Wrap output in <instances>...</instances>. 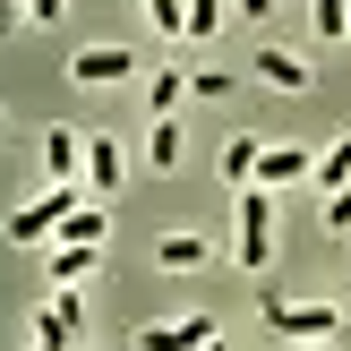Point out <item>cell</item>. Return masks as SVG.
I'll use <instances>...</instances> for the list:
<instances>
[{
	"label": "cell",
	"instance_id": "3",
	"mask_svg": "<svg viewBox=\"0 0 351 351\" xmlns=\"http://www.w3.org/2000/svg\"><path fill=\"white\" fill-rule=\"evenodd\" d=\"M257 317H266V335H283V343H317V335H335L343 326V308H300V300H283V291H257Z\"/></svg>",
	"mask_w": 351,
	"mask_h": 351
},
{
	"label": "cell",
	"instance_id": "15",
	"mask_svg": "<svg viewBox=\"0 0 351 351\" xmlns=\"http://www.w3.org/2000/svg\"><path fill=\"white\" fill-rule=\"evenodd\" d=\"M146 163H154V171L180 163V129H171V120H154V129H146Z\"/></svg>",
	"mask_w": 351,
	"mask_h": 351
},
{
	"label": "cell",
	"instance_id": "23",
	"mask_svg": "<svg viewBox=\"0 0 351 351\" xmlns=\"http://www.w3.org/2000/svg\"><path fill=\"white\" fill-rule=\"evenodd\" d=\"M240 9H249V17H266V9H274V0H240Z\"/></svg>",
	"mask_w": 351,
	"mask_h": 351
},
{
	"label": "cell",
	"instance_id": "14",
	"mask_svg": "<svg viewBox=\"0 0 351 351\" xmlns=\"http://www.w3.org/2000/svg\"><path fill=\"white\" fill-rule=\"evenodd\" d=\"M257 154H266L257 137H232V146H223V180H240V189H249V180H257Z\"/></svg>",
	"mask_w": 351,
	"mask_h": 351
},
{
	"label": "cell",
	"instance_id": "5",
	"mask_svg": "<svg viewBox=\"0 0 351 351\" xmlns=\"http://www.w3.org/2000/svg\"><path fill=\"white\" fill-rule=\"evenodd\" d=\"M129 51H120V43H95V51H77V60H69V77H77V86H120V77H129Z\"/></svg>",
	"mask_w": 351,
	"mask_h": 351
},
{
	"label": "cell",
	"instance_id": "19",
	"mask_svg": "<svg viewBox=\"0 0 351 351\" xmlns=\"http://www.w3.org/2000/svg\"><path fill=\"white\" fill-rule=\"evenodd\" d=\"M317 34H351V0H317Z\"/></svg>",
	"mask_w": 351,
	"mask_h": 351
},
{
	"label": "cell",
	"instance_id": "24",
	"mask_svg": "<svg viewBox=\"0 0 351 351\" xmlns=\"http://www.w3.org/2000/svg\"><path fill=\"white\" fill-rule=\"evenodd\" d=\"M197 351H232V343H223V335H215V343H197Z\"/></svg>",
	"mask_w": 351,
	"mask_h": 351
},
{
	"label": "cell",
	"instance_id": "20",
	"mask_svg": "<svg viewBox=\"0 0 351 351\" xmlns=\"http://www.w3.org/2000/svg\"><path fill=\"white\" fill-rule=\"evenodd\" d=\"M223 26V0H189V34H215Z\"/></svg>",
	"mask_w": 351,
	"mask_h": 351
},
{
	"label": "cell",
	"instance_id": "9",
	"mask_svg": "<svg viewBox=\"0 0 351 351\" xmlns=\"http://www.w3.org/2000/svg\"><path fill=\"white\" fill-rule=\"evenodd\" d=\"M249 69H257V77H266V86H283V95H300V86H308V60H300V51H274V43L257 51Z\"/></svg>",
	"mask_w": 351,
	"mask_h": 351
},
{
	"label": "cell",
	"instance_id": "7",
	"mask_svg": "<svg viewBox=\"0 0 351 351\" xmlns=\"http://www.w3.org/2000/svg\"><path fill=\"white\" fill-rule=\"evenodd\" d=\"M308 171H317L308 146H266V154H257V180H266V189H291V180H308Z\"/></svg>",
	"mask_w": 351,
	"mask_h": 351
},
{
	"label": "cell",
	"instance_id": "2",
	"mask_svg": "<svg viewBox=\"0 0 351 351\" xmlns=\"http://www.w3.org/2000/svg\"><path fill=\"white\" fill-rule=\"evenodd\" d=\"M232 215H240V266L266 274V266H274V189L249 180V189L232 197Z\"/></svg>",
	"mask_w": 351,
	"mask_h": 351
},
{
	"label": "cell",
	"instance_id": "18",
	"mask_svg": "<svg viewBox=\"0 0 351 351\" xmlns=\"http://www.w3.org/2000/svg\"><path fill=\"white\" fill-rule=\"evenodd\" d=\"M189 95H206V103L232 95V69H189Z\"/></svg>",
	"mask_w": 351,
	"mask_h": 351
},
{
	"label": "cell",
	"instance_id": "25",
	"mask_svg": "<svg viewBox=\"0 0 351 351\" xmlns=\"http://www.w3.org/2000/svg\"><path fill=\"white\" fill-rule=\"evenodd\" d=\"M300 351H326V343H300Z\"/></svg>",
	"mask_w": 351,
	"mask_h": 351
},
{
	"label": "cell",
	"instance_id": "6",
	"mask_svg": "<svg viewBox=\"0 0 351 351\" xmlns=\"http://www.w3.org/2000/svg\"><path fill=\"white\" fill-rule=\"evenodd\" d=\"M197 343H215V317H171L137 335V351H197Z\"/></svg>",
	"mask_w": 351,
	"mask_h": 351
},
{
	"label": "cell",
	"instance_id": "4",
	"mask_svg": "<svg viewBox=\"0 0 351 351\" xmlns=\"http://www.w3.org/2000/svg\"><path fill=\"white\" fill-rule=\"evenodd\" d=\"M120 171H129V154H120V137L86 129V189H95V197H112V189H120Z\"/></svg>",
	"mask_w": 351,
	"mask_h": 351
},
{
	"label": "cell",
	"instance_id": "22",
	"mask_svg": "<svg viewBox=\"0 0 351 351\" xmlns=\"http://www.w3.org/2000/svg\"><path fill=\"white\" fill-rule=\"evenodd\" d=\"M60 9H69V0H26V17H43V26H51Z\"/></svg>",
	"mask_w": 351,
	"mask_h": 351
},
{
	"label": "cell",
	"instance_id": "11",
	"mask_svg": "<svg viewBox=\"0 0 351 351\" xmlns=\"http://www.w3.org/2000/svg\"><path fill=\"white\" fill-rule=\"evenodd\" d=\"M154 266H171V274H180V266H206V240L197 232H163V240H154Z\"/></svg>",
	"mask_w": 351,
	"mask_h": 351
},
{
	"label": "cell",
	"instance_id": "13",
	"mask_svg": "<svg viewBox=\"0 0 351 351\" xmlns=\"http://www.w3.org/2000/svg\"><path fill=\"white\" fill-rule=\"evenodd\" d=\"M95 257H103V249H77V240H60V249H51V283H77V274H95Z\"/></svg>",
	"mask_w": 351,
	"mask_h": 351
},
{
	"label": "cell",
	"instance_id": "10",
	"mask_svg": "<svg viewBox=\"0 0 351 351\" xmlns=\"http://www.w3.org/2000/svg\"><path fill=\"white\" fill-rule=\"evenodd\" d=\"M103 232H112V206H69V223H60V240H77V249H103Z\"/></svg>",
	"mask_w": 351,
	"mask_h": 351
},
{
	"label": "cell",
	"instance_id": "16",
	"mask_svg": "<svg viewBox=\"0 0 351 351\" xmlns=\"http://www.w3.org/2000/svg\"><path fill=\"white\" fill-rule=\"evenodd\" d=\"M180 86H189V77H180V69H163V77H154V86H146V103H154V120H171V103H180Z\"/></svg>",
	"mask_w": 351,
	"mask_h": 351
},
{
	"label": "cell",
	"instance_id": "21",
	"mask_svg": "<svg viewBox=\"0 0 351 351\" xmlns=\"http://www.w3.org/2000/svg\"><path fill=\"white\" fill-rule=\"evenodd\" d=\"M326 232H335V240L351 232V189H335V197H326Z\"/></svg>",
	"mask_w": 351,
	"mask_h": 351
},
{
	"label": "cell",
	"instance_id": "1",
	"mask_svg": "<svg viewBox=\"0 0 351 351\" xmlns=\"http://www.w3.org/2000/svg\"><path fill=\"white\" fill-rule=\"evenodd\" d=\"M86 197H95V189H77V180H51L34 206H17V215H9V240H17V249H34V240H60L69 206H86Z\"/></svg>",
	"mask_w": 351,
	"mask_h": 351
},
{
	"label": "cell",
	"instance_id": "17",
	"mask_svg": "<svg viewBox=\"0 0 351 351\" xmlns=\"http://www.w3.org/2000/svg\"><path fill=\"white\" fill-rule=\"evenodd\" d=\"M146 17H154L163 34H189V0H146Z\"/></svg>",
	"mask_w": 351,
	"mask_h": 351
},
{
	"label": "cell",
	"instance_id": "8",
	"mask_svg": "<svg viewBox=\"0 0 351 351\" xmlns=\"http://www.w3.org/2000/svg\"><path fill=\"white\" fill-rule=\"evenodd\" d=\"M43 163H51V180H86V129H51Z\"/></svg>",
	"mask_w": 351,
	"mask_h": 351
},
{
	"label": "cell",
	"instance_id": "12",
	"mask_svg": "<svg viewBox=\"0 0 351 351\" xmlns=\"http://www.w3.org/2000/svg\"><path fill=\"white\" fill-rule=\"evenodd\" d=\"M308 180H317L326 197H335V189H351V137H335V146L317 154V171H308Z\"/></svg>",
	"mask_w": 351,
	"mask_h": 351
}]
</instances>
